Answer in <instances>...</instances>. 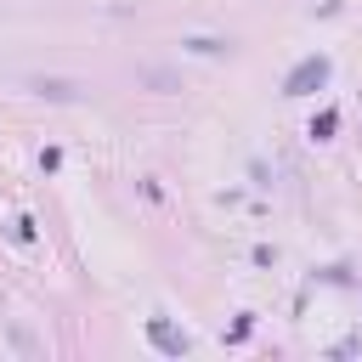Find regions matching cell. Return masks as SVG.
Wrapping results in <instances>:
<instances>
[{
	"label": "cell",
	"mask_w": 362,
	"mask_h": 362,
	"mask_svg": "<svg viewBox=\"0 0 362 362\" xmlns=\"http://www.w3.org/2000/svg\"><path fill=\"white\" fill-rule=\"evenodd\" d=\"M147 339H153L164 356H187V351H192V339H187L175 322H164V317H147Z\"/></svg>",
	"instance_id": "7a4b0ae2"
},
{
	"label": "cell",
	"mask_w": 362,
	"mask_h": 362,
	"mask_svg": "<svg viewBox=\"0 0 362 362\" xmlns=\"http://www.w3.org/2000/svg\"><path fill=\"white\" fill-rule=\"evenodd\" d=\"M334 130H339V113H334V107H322V113L311 119V130H305V136H311V141H328Z\"/></svg>",
	"instance_id": "3957f363"
},
{
	"label": "cell",
	"mask_w": 362,
	"mask_h": 362,
	"mask_svg": "<svg viewBox=\"0 0 362 362\" xmlns=\"http://www.w3.org/2000/svg\"><path fill=\"white\" fill-rule=\"evenodd\" d=\"M328 74H334L328 57H300V62L288 68V79H283V96H311V90L328 85Z\"/></svg>",
	"instance_id": "6da1fadb"
},
{
	"label": "cell",
	"mask_w": 362,
	"mask_h": 362,
	"mask_svg": "<svg viewBox=\"0 0 362 362\" xmlns=\"http://www.w3.org/2000/svg\"><path fill=\"white\" fill-rule=\"evenodd\" d=\"M34 90H40V96H51V102H68V96H74V85H68V79H34Z\"/></svg>",
	"instance_id": "277c9868"
},
{
	"label": "cell",
	"mask_w": 362,
	"mask_h": 362,
	"mask_svg": "<svg viewBox=\"0 0 362 362\" xmlns=\"http://www.w3.org/2000/svg\"><path fill=\"white\" fill-rule=\"evenodd\" d=\"M11 243H34V221H28V215L11 221Z\"/></svg>",
	"instance_id": "5b68a950"
}]
</instances>
